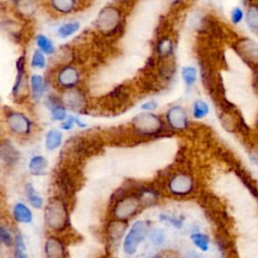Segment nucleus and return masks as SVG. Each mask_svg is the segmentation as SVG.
Instances as JSON below:
<instances>
[{
    "instance_id": "28",
    "label": "nucleus",
    "mask_w": 258,
    "mask_h": 258,
    "mask_svg": "<svg viewBox=\"0 0 258 258\" xmlns=\"http://www.w3.org/2000/svg\"><path fill=\"white\" fill-rule=\"evenodd\" d=\"M16 5L20 10V12L24 13L25 15L32 14L36 7L34 0H17Z\"/></svg>"
},
{
    "instance_id": "36",
    "label": "nucleus",
    "mask_w": 258,
    "mask_h": 258,
    "mask_svg": "<svg viewBox=\"0 0 258 258\" xmlns=\"http://www.w3.org/2000/svg\"><path fill=\"white\" fill-rule=\"evenodd\" d=\"M156 107H157L156 102H154V101H150V102H146V103L142 104L141 109H142V110H144V111H151V110L156 109Z\"/></svg>"
},
{
    "instance_id": "11",
    "label": "nucleus",
    "mask_w": 258,
    "mask_h": 258,
    "mask_svg": "<svg viewBox=\"0 0 258 258\" xmlns=\"http://www.w3.org/2000/svg\"><path fill=\"white\" fill-rule=\"evenodd\" d=\"M58 84L64 88H73L80 81V74L77 69L73 67H66L60 70L57 76Z\"/></svg>"
},
{
    "instance_id": "40",
    "label": "nucleus",
    "mask_w": 258,
    "mask_h": 258,
    "mask_svg": "<svg viewBox=\"0 0 258 258\" xmlns=\"http://www.w3.org/2000/svg\"><path fill=\"white\" fill-rule=\"evenodd\" d=\"M151 258H161V257H159V256H154V257H151Z\"/></svg>"
},
{
    "instance_id": "18",
    "label": "nucleus",
    "mask_w": 258,
    "mask_h": 258,
    "mask_svg": "<svg viewBox=\"0 0 258 258\" xmlns=\"http://www.w3.org/2000/svg\"><path fill=\"white\" fill-rule=\"evenodd\" d=\"M246 22L253 30H258V5L252 4L246 12Z\"/></svg>"
},
{
    "instance_id": "39",
    "label": "nucleus",
    "mask_w": 258,
    "mask_h": 258,
    "mask_svg": "<svg viewBox=\"0 0 258 258\" xmlns=\"http://www.w3.org/2000/svg\"><path fill=\"white\" fill-rule=\"evenodd\" d=\"M187 258H202L197 252H194V251H190L188 254H187Z\"/></svg>"
},
{
    "instance_id": "29",
    "label": "nucleus",
    "mask_w": 258,
    "mask_h": 258,
    "mask_svg": "<svg viewBox=\"0 0 258 258\" xmlns=\"http://www.w3.org/2000/svg\"><path fill=\"white\" fill-rule=\"evenodd\" d=\"M172 51V43L171 40L167 37L161 39L157 45V52L161 56H167Z\"/></svg>"
},
{
    "instance_id": "19",
    "label": "nucleus",
    "mask_w": 258,
    "mask_h": 258,
    "mask_svg": "<svg viewBox=\"0 0 258 258\" xmlns=\"http://www.w3.org/2000/svg\"><path fill=\"white\" fill-rule=\"evenodd\" d=\"M30 85H31V90H32V96L35 100H38L42 93H43V79L39 75H33L30 80Z\"/></svg>"
},
{
    "instance_id": "42",
    "label": "nucleus",
    "mask_w": 258,
    "mask_h": 258,
    "mask_svg": "<svg viewBox=\"0 0 258 258\" xmlns=\"http://www.w3.org/2000/svg\"><path fill=\"white\" fill-rule=\"evenodd\" d=\"M174 1H179V0H174Z\"/></svg>"
},
{
    "instance_id": "23",
    "label": "nucleus",
    "mask_w": 258,
    "mask_h": 258,
    "mask_svg": "<svg viewBox=\"0 0 258 258\" xmlns=\"http://www.w3.org/2000/svg\"><path fill=\"white\" fill-rule=\"evenodd\" d=\"M51 5L60 13H70L75 7V0H51Z\"/></svg>"
},
{
    "instance_id": "20",
    "label": "nucleus",
    "mask_w": 258,
    "mask_h": 258,
    "mask_svg": "<svg viewBox=\"0 0 258 258\" xmlns=\"http://www.w3.org/2000/svg\"><path fill=\"white\" fill-rule=\"evenodd\" d=\"M192 243L202 251L207 252L210 248V238L203 233H194L190 236Z\"/></svg>"
},
{
    "instance_id": "32",
    "label": "nucleus",
    "mask_w": 258,
    "mask_h": 258,
    "mask_svg": "<svg viewBox=\"0 0 258 258\" xmlns=\"http://www.w3.org/2000/svg\"><path fill=\"white\" fill-rule=\"evenodd\" d=\"M164 239H165V236L163 231L161 230H158V229L153 230L150 234V240L154 245H161L164 242Z\"/></svg>"
},
{
    "instance_id": "41",
    "label": "nucleus",
    "mask_w": 258,
    "mask_h": 258,
    "mask_svg": "<svg viewBox=\"0 0 258 258\" xmlns=\"http://www.w3.org/2000/svg\"><path fill=\"white\" fill-rule=\"evenodd\" d=\"M117 1H120V2H121V1H124V0H117Z\"/></svg>"
},
{
    "instance_id": "31",
    "label": "nucleus",
    "mask_w": 258,
    "mask_h": 258,
    "mask_svg": "<svg viewBox=\"0 0 258 258\" xmlns=\"http://www.w3.org/2000/svg\"><path fill=\"white\" fill-rule=\"evenodd\" d=\"M50 110H51V115L54 120L62 121L66 119V108L63 106L54 104Z\"/></svg>"
},
{
    "instance_id": "30",
    "label": "nucleus",
    "mask_w": 258,
    "mask_h": 258,
    "mask_svg": "<svg viewBox=\"0 0 258 258\" xmlns=\"http://www.w3.org/2000/svg\"><path fill=\"white\" fill-rule=\"evenodd\" d=\"M31 66L37 69H42L45 67V57L43 55V52L40 50H35L32 56Z\"/></svg>"
},
{
    "instance_id": "22",
    "label": "nucleus",
    "mask_w": 258,
    "mask_h": 258,
    "mask_svg": "<svg viewBox=\"0 0 258 258\" xmlns=\"http://www.w3.org/2000/svg\"><path fill=\"white\" fill-rule=\"evenodd\" d=\"M238 175H239V178L242 180V182L244 183V185L248 188V190L250 191V194L258 200V187L257 185L255 184V182L252 180V178L247 174L245 173L244 171H239L238 172Z\"/></svg>"
},
{
    "instance_id": "16",
    "label": "nucleus",
    "mask_w": 258,
    "mask_h": 258,
    "mask_svg": "<svg viewBox=\"0 0 258 258\" xmlns=\"http://www.w3.org/2000/svg\"><path fill=\"white\" fill-rule=\"evenodd\" d=\"M61 133L58 130H49L45 136V146L48 150L57 148L61 143Z\"/></svg>"
},
{
    "instance_id": "26",
    "label": "nucleus",
    "mask_w": 258,
    "mask_h": 258,
    "mask_svg": "<svg viewBox=\"0 0 258 258\" xmlns=\"http://www.w3.org/2000/svg\"><path fill=\"white\" fill-rule=\"evenodd\" d=\"M26 194H27V198L30 202V204L32 205V207H34L35 209H40L43 205L42 199L37 195L36 190L34 189V187L32 186V184L28 183L26 185Z\"/></svg>"
},
{
    "instance_id": "9",
    "label": "nucleus",
    "mask_w": 258,
    "mask_h": 258,
    "mask_svg": "<svg viewBox=\"0 0 258 258\" xmlns=\"http://www.w3.org/2000/svg\"><path fill=\"white\" fill-rule=\"evenodd\" d=\"M168 125L175 130H182L187 125V115L185 110L180 106H173L166 113Z\"/></svg>"
},
{
    "instance_id": "14",
    "label": "nucleus",
    "mask_w": 258,
    "mask_h": 258,
    "mask_svg": "<svg viewBox=\"0 0 258 258\" xmlns=\"http://www.w3.org/2000/svg\"><path fill=\"white\" fill-rule=\"evenodd\" d=\"M126 223L121 220H115L111 222L108 227V236L110 240L112 242L120 240L126 230Z\"/></svg>"
},
{
    "instance_id": "1",
    "label": "nucleus",
    "mask_w": 258,
    "mask_h": 258,
    "mask_svg": "<svg viewBox=\"0 0 258 258\" xmlns=\"http://www.w3.org/2000/svg\"><path fill=\"white\" fill-rule=\"evenodd\" d=\"M44 217L49 228L56 231L64 229L69 221L68 211L64 203L58 198L50 199L45 207Z\"/></svg>"
},
{
    "instance_id": "43",
    "label": "nucleus",
    "mask_w": 258,
    "mask_h": 258,
    "mask_svg": "<svg viewBox=\"0 0 258 258\" xmlns=\"http://www.w3.org/2000/svg\"><path fill=\"white\" fill-rule=\"evenodd\" d=\"M257 126H258V122H257Z\"/></svg>"
},
{
    "instance_id": "17",
    "label": "nucleus",
    "mask_w": 258,
    "mask_h": 258,
    "mask_svg": "<svg viewBox=\"0 0 258 258\" xmlns=\"http://www.w3.org/2000/svg\"><path fill=\"white\" fill-rule=\"evenodd\" d=\"M47 166V161L42 156H34L29 161V169L33 174L43 173Z\"/></svg>"
},
{
    "instance_id": "34",
    "label": "nucleus",
    "mask_w": 258,
    "mask_h": 258,
    "mask_svg": "<svg viewBox=\"0 0 258 258\" xmlns=\"http://www.w3.org/2000/svg\"><path fill=\"white\" fill-rule=\"evenodd\" d=\"M0 239H1V242L6 246L12 245V237L10 233L3 226H1L0 228Z\"/></svg>"
},
{
    "instance_id": "7",
    "label": "nucleus",
    "mask_w": 258,
    "mask_h": 258,
    "mask_svg": "<svg viewBox=\"0 0 258 258\" xmlns=\"http://www.w3.org/2000/svg\"><path fill=\"white\" fill-rule=\"evenodd\" d=\"M236 51L248 64L258 63V46L249 38H243L236 44Z\"/></svg>"
},
{
    "instance_id": "25",
    "label": "nucleus",
    "mask_w": 258,
    "mask_h": 258,
    "mask_svg": "<svg viewBox=\"0 0 258 258\" xmlns=\"http://www.w3.org/2000/svg\"><path fill=\"white\" fill-rule=\"evenodd\" d=\"M209 113V106L206 102L198 100L192 106V115L196 119H203Z\"/></svg>"
},
{
    "instance_id": "10",
    "label": "nucleus",
    "mask_w": 258,
    "mask_h": 258,
    "mask_svg": "<svg viewBox=\"0 0 258 258\" xmlns=\"http://www.w3.org/2000/svg\"><path fill=\"white\" fill-rule=\"evenodd\" d=\"M62 103L66 107H69L73 110L80 111L84 109L85 104H86V99L85 96L82 92L76 89H72L68 92H66L62 95Z\"/></svg>"
},
{
    "instance_id": "2",
    "label": "nucleus",
    "mask_w": 258,
    "mask_h": 258,
    "mask_svg": "<svg viewBox=\"0 0 258 258\" xmlns=\"http://www.w3.org/2000/svg\"><path fill=\"white\" fill-rule=\"evenodd\" d=\"M121 23V13L120 11L113 6L104 7L96 21V25L98 29L104 34H112L114 33Z\"/></svg>"
},
{
    "instance_id": "8",
    "label": "nucleus",
    "mask_w": 258,
    "mask_h": 258,
    "mask_svg": "<svg viewBox=\"0 0 258 258\" xmlns=\"http://www.w3.org/2000/svg\"><path fill=\"white\" fill-rule=\"evenodd\" d=\"M7 125L9 129L18 135H24L29 133L31 123L27 117L19 112H10L7 115Z\"/></svg>"
},
{
    "instance_id": "24",
    "label": "nucleus",
    "mask_w": 258,
    "mask_h": 258,
    "mask_svg": "<svg viewBox=\"0 0 258 258\" xmlns=\"http://www.w3.org/2000/svg\"><path fill=\"white\" fill-rule=\"evenodd\" d=\"M79 28H80V23L77 21H73V22H69V23L61 25L58 28L57 33L60 37L66 38V37H69L70 35L76 33L79 30Z\"/></svg>"
},
{
    "instance_id": "38",
    "label": "nucleus",
    "mask_w": 258,
    "mask_h": 258,
    "mask_svg": "<svg viewBox=\"0 0 258 258\" xmlns=\"http://www.w3.org/2000/svg\"><path fill=\"white\" fill-rule=\"evenodd\" d=\"M25 250H19V249H15L14 252V258H28L26 256V254L24 253Z\"/></svg>"
},
{
    "instance_id": "21",
    "label": "nucleus",
    "mask_w": 258,
    "mask_h": 258,
    "mask_svg": "<svg viewBox=\"0 0 258 258\" xmlns=\"http://www.w3.org/2000/svg\"><path fill=\"white\" fill-rule=\"evenodd\" d=\"M36 44L41 52H44L47 54H51L54 52V46L52 41L49 38H47L45 35H42V34L38 35L36 38Z\"/></svg>"
},
{
    "instance_id": "6",
    "label": "nucleus",
    "mask_w": 258,
    "mask_h": 258,
    "mask_svg": "<svg viewBox=\"0 0 258 258\" xmlns=\"http://www.w3.org/2000/svg\"><path fill=\"white\" fill-rule=\"evenodd\" d=\"M168 189L176 196H184L194 189L192 177L185 173H176L168 181Z\"/></svg>"
},
{
    "instance_id": "5",
    "label": "nucleus",
    "mask_w": 258,
    "mask_h": 258,
    "mask_svg": "<svg viewBox=\"0 0 258 258\" xmlns=\"http://www.w3.org/2000/svg\"><path fill=\"white\" fill-rule=\"evenodd\" d=\"M140 199L137 196H127L117 202L114 207L113 215L116 220L124 221L130 218L132 215L136 213L140 205Z\"/></svg>"
},
{
    "instance_id": "37",
    "label": "nucleus",
    "mask_w": 258,
    "mask_h": 258,
    "mask_svg": "<svg viewBox=\"0 0 258 258\" xmlns=\"http://www.w3.org/2000/svg\"><path fill=\"white\" fill-rule=\"evenodd\" d=\"M160 220L170 222V223L173 224L175 227H180V225H181V223L178 222L177 219H174V218H171V217H168V216H164V215H160Z\"/></svg>"
},
{
    "instance_id": "27",
    "label": "nucleus",
    "mask_w": 258,
    "mask_h": 258,
    "mask_svg": "<svg viewBox=\"0 0 258 258\" xmlns=\"http://www.w3.org/2000/svg\"><path fill=\"white\" fill-rule=\"evenodd\" d=\"M182 79L187 87L192 86L197 80V70L194 67H184L181 71Z\"/></svg>"
},
{
    "instance_id": "35",
    "label": "nucleus",
    "mask_w": 258,
    "mask_h": 258,
    "mask_svg": "<svg viewBox=\"0 0 258 258\" xmlns=\"http://www.w3.org/2000/svg\"><path fill=\"white\" fill-rule=\"evenodd\" d=\"M75 123H76V117H70L69 119L64 120V122L61 124V128L64 130H70Z\"/></svg>"
},
{
    "instance_id": "13",
    "label": "nucleus",
    "mask_w": 258,
    "mask_h": 258,
    "mask_svg": "<svg viewBox=\"0 0 258 258\" xmlns=\"http://www.w3.org/2000/svg\"><path fill=\"white\" fill-rule=\"evenodd\" d=\"M0 150H1L2 160L7 165H13L15 162H17L19 154H18V151L14 148V146L11 143L7 141L2 142Z\"/></svg>"
},
{
    "instance_id": "15",
    "label": "nucleus",
    "mask_w": 258,
    "mask_h": 258,
    "mask_svg": "<svg viewBox=\"0 0 258 258\" xmlns=\"http://www.w3.org/2000/svg\"><path fill=\"white\" fill-rule=\"evenodd\" d=\"M14 219L20 223H29L32 220V214L30 210L23 204H16L13 210Z\"/></svg>"
},
{
    "instance_id": "4",
    "label": "nucleus",
    "mask_w": 258,
    "mask_h": 258,
    "mask_svg": "<svg viewBox=\"0 0 258 258\" xmlns=\"http://www.w3.org/2000/svg\"><path fill=\"white\" fill-rule=\"evenodd\" d=\"M146 224L142 221H137L135 222L131 229L129 230V233L126 235L124 244H123V249L125 253L132 255L136 252L139 244L144 240L146 236Z\"/></svg>"
},
{
    "instance_id": "33",
    "label": "nucleus",
    "mask_w": 258,
    "mask_h": 258,
    "mask_svg": "<svg viewBox=\"0 0 258 258\" xmlns=\"http://www.w3.org/2000/svg\"><path fill=\"white\" fill-rule=\"evenodd\" d=\"M244 18V12L240 7H235L231 11V20L234 24L240 23Z\"/></svg>"
},
{
    "instance_id": "12",
    "label": "nucleus",
    "mask_w": 258,
    "mask_h": 258,
    "mask_svg": "<svg viewBox=\"0 0 258 258\" xmlns=\"http://www.w3.org/2000/svg\"><path fill=\"white\" fill-rule=\"evenodd\" d=\"M47 258H64V248L61 241L55 237H49L45 243Z\"/></svg>"
},
{
    "instance_id": "3",
    "label": "nucleus",
    "mask_w": 258,
    "mask_h": 258,
    "mask_svg": "<svg viewBox=\"0 0 258 258\" xmlns=\"http://www.w3.org/2000/svg\"><path fill=\"white\" fill-rule=\"evenodd\" d=\"M133 127L139 134L153 135L162 130L163 122L156 115L151 113H141L134 117Z\"/></svg>"
}]
</instances>
